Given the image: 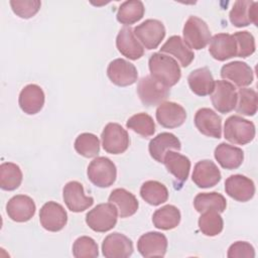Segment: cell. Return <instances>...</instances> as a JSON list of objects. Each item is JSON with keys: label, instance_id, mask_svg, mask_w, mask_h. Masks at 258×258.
I'll use <instances>...</instances> for the list:
<instances>
[{"label": "cell", "instance_id": "obj_1", "mask_svg": "<svg viewBox=\"0 0 258 258\" xmlns=\"http://www.w3.org/2000/svg\"><path fill=\"white\" fill-rule=\"evenodd\" d=\"M148 67L150 76L167 88L173 87L180 80V68L177 61L171 56L161 52H155L150 55Z\"/></svg>", "mask_w": 258, "mask_h": 258}, {"label": "cell", "instance_id": "obj_2", "mask_svg": "<svg viewBox=\"0 0 258 258\" xmlns=\"http://www.w3.org/2000/svg\"><path fill=\"white\" fill-rule=\"evenodd\" d=\"M255 125L253 122L238 115L230 116L224 125V136L233 144L245 145L255 137Z\"/></svg>", "mask_w": 258, "mask_h": 258}, {"label": "cell", "instance_id": "obj_3", "mask_svg": "<svg viewBox=\"0 0 258 258\" xmlns=\"http://www.w3.org/2000/svg\"><path fill=\"white\" fill-rule=\"evenodd\" d=\"M118 219V210L111 203L97 205L86 215V223L90 229L98 233L112 230Z\"/></svg>", "mask_w": 258, "mask_h": 258}, {"label": "cell", "instance_id": "obj_4", "mask_svg": "<svg viewBox=\"0 0 258 258\" xmlns=\"http://www.w3.org/2000/svg\"><path fill=\"white\" fill-rule=\"evenodd\" d=\"M88 178L98 187L111 186L117 177V169L114 162L105 156L94 158L87 169Z\"/></svg>", "mask_w": 258, "mask_h": 258}, {"label": "cell", "instance_id": "obj_5", "mask_svg": "<svg viewBox=\"0 0 258 258\" xmlns=\"http://www.w3.org/2000/svg\"><path fill=\"white\" fill-rule=\"evenodd\" d=\"M169 88L165 87L151 76L141 78L137 85V94L141 103L153 107L163 103L169 96Z\"/></svg>", "mask_w": 258, "mask_h": 258}, {"label": "cell", "instance_id": "obj_6", "mask_svg": "<svg viewBox=\"0 0 258 258\" xmlns=\"http://www.w3.org/2000/svg\"><path fill=\"white\" fill-rule=\"evenodd\" d=\"M183 41L191 49H202L208 45L211 40V31L208 24L198 16H189L184 23Z\"/></svg>", "mask_w": 258, "mask_h": 258}, {"label": "cell", "instance_id": "obj_7", "mask_svg": "<svg viewBox=\"0 0 258 258\" xmlns=\"http://www.w3.org/2000/svg\"><path fill=\"white\" fill-rule=\"evenodd\" d=\"M104 150L110 154H121L129 147L128 132L118 123H108L101 135Z\"/></svg>", "mask_w": 258, "mask_h": 258}, {"label": "cell", "instance_id": "obj_8", "mask_svg": "<svg viewBox=\"0 0 258 258\" xmlns=\"http://www.w3.org/2000/svg\"><path fill=\"white\" fill-rule=\"evenodd\" d=\"M133 32L136 38L147 49L156 48L165 36V27L157 19H146L141 24L134 27Z\"/></svg>", "mask_w": 258, "mask_h": 258}, {"label": "cell", "instance_id": "obj_9", "mask_svg": "<svg viewBox=\"0 0 258 258\" xmlns=\"http://www.w3.org/2000/svg\"><path fill=\"white\" fill-rule=\"evenodd\" d=\"M211 101L218 112L223 114L230 113L235 109L237 103V91L235 86L225 80L215 81Z\"/></svg>", "mask_w": 258, "mask_h": 258}, {"label": "cell", "instance_id": "obj_10", "mask_svg": "<svg viewBox=\"0 0 258 258\" xmlns=\"http://www.w3.org/2000/svg\"><path fill=\"white\" fill-rule=\"evenodd\" d=\"M39 222L46 231L58 232L67 225L68 214L61 205L50 201L41 207L39 211Z\"/></svg>", "mask_w": 258, "mask_h": 258}, {"label": "cell", "instance_id": "obj_11", "mask_svg": "<svg viewBox=\"0 0 258 258\" xmlns=\"http://www.w3.org/2000/svg\"><path fill=\"white\" fill-rule=\"evenodd\" d=\"M107 76L118 87L133 85L138 78L135 66L124 58H116L110 61L107 68Z\"/></svg>", "mask_w": 258, "mask_h": 258}, {"label": "cell", "instance_id": "obj_12", "mask_svg": "<svg viewBox=\"0 0 258 258\" xmlns=\"http://www.w3.org/2000/svg\"><path fill=\"white\" fill-rule=\"evenodd\" d=\"M62 199L67 208L74 213H81L94 204L92 197H87L81 182L72 180L66 183L62 189Z\"/></svg>", "mask_w": 258, "mask_h": 258}, {"label": "cell", "instance_id": "obj_13", "mask_svg": "<svg viewBox=\"0 0 258 258\" xmlns=\"http://www.w3.org/2000/svg\"><path fill=\"white\" fill-rule=\"evenodd\" d=\"M229 19L236 27L248 26L250 23L258 25V3L249 0H237L230 13Z\"/></svg>", "mask_w": 258, "mask_h": 258}, {"label": "cell", "instance_id": "obj_14", "mask_svg": "<svg viewBox=\"0 0 258 258\" xmlns=\"http://www.w3.org/2000/svg\"><path fill=\"white\" fill-rule=\"evenodd\" d=\"M102 253L106 258H127L133 253V243L124 234H109L102 243Z\"/></svg>", "mask_w": 258, "mask_h": 258}, {"label": "cell", "instance_id": "obj_15", "mask_svg": "<svg viewBox=\"0 0 258 258\" xmlns=\"http://www.w3.org/2000/svg\"><path fill=\"white\" fill-rule=\"evenodd\" d=\"M226 194L237 202H248L255 194V185L252 179L242 174L230 175L225 181Z\"/></svg>", "mask_w": 258, "mask_h": 258}, {"label": "cell", "instance_id": "obj_16", "mask_svg": "<svg viewBox=\"0 0 258 258\" xmlns=\"http://www.w3.org/2000/svg\"><path fill=\"white\" fill-rule=\"evenodd\" d=\"M35 204L33 200L25 195H16L12 197L6 205L8 217L17 223L29 221L35 214Z\"/></svg>", "mask_w": 258, "mask_h": 258}, {"label": "cell", "instance_id": "obj_17", "mask_svg": "<svg viewBox=\"0 0 258 258\" xmlns=\"http://www.w3.org/2000/svg\"><path fill=\"white\" fill-rule=\"evenodd\" d=\"M221 77L225 81H228L239 88H244L251 85L254 78L253 71L250 66L239 60L224 64L221 69Z\"/></svg>", "mask_w": 258, "mask_h": 258}, {"label": "cell", "instance_id": "obj_18", "mask_svg": "<svg viewBox=\"0 0 258 258\" xmlns=\"http://www.w3.org/2000/svg\"><path fill=\"white\" fill-rule=\"evenodd\" d=\"M167 238L159 232H148L137 242L138 252L145 258L163 257L167 250Z\"/></svg>", "mask_w": 258, "mask_h": 258}, {"label": "cell", "instance_id": "obj_19", "mask_svg": "<svg viewBox=\"0 0 258 258\" xmlns=\"http://www.w3.org/2000/svg\"><path fill=\"white\" fill-rule=\"evenodd\" d=\"M156 120L164 128H176L186 119L184 108L174 102H163L156 109Z\"/></svg>", "mask_w": 258, "mask_h": 258}, {"label": "cell", "instance_id": "obj_20", "mask_svg": "<svg viewBox=\"0 0 258 258\" xmlns=\"http://www.w3.org/2000/svg\"><path fill=\"white\" fill-rule=\"evenodd\" d=\"M197 129L204 135L221 138L222 136V119L210 108H201L197 111L194 119Z\"/></svg>", "mask_w": 258, "mask_h": 258}, {"label": "cell", "instance_id": "obj_21", "mask_svg": "<svg viewBox=\"0 0 258 258\" xmlns=\"http://www.w3.org/2000/svg\"><path fill=\"white\" fill-rule=\"evenodd\" d=\"M116 46L122 55L132 60H136L144 54V48L137 40L131 26H124L119 30Z\"/></svg>", "mask_w": 258, "mask_h": 258}, {"label": "cell", "instance_id": "obj_22", "mask_svg": "<svg viewBox=\"0 0 258 258\" xmlns=\"http://www.w3.org/2000/svg\"><path fill=\"white\" fill-rule=\"evenodd\" d=\"M191 179L199 187H212L221 180V171L215 162L204 159L196 163Z\"/></svg>", "mask_w": 258, "mask_h": 258}, {"label": "cell", "instance_id": "obj_23", "mask_svg": "<svg viewBox=\"0 0 258 258\" xmlns=\"http://www.w3.org/2000/svg\"><path fill=\"white\" fill-rule=\"evenodd\" d=\"M44 100L43 90L38 85L29 84L20 91L18 104L25 114L34 115L42 109Z\"/></svg>", "mask_w": 258, "mask_h": 258}, {"label": "cell", "instance_id": "obj_24", "mask_svg": "<svg viewBox=\"0 0 258 258\" xmlns=\"http://www.w3.org/2000/svg\"><path fill=\"white\" fill-rule=\"evenodd\" d=\"M209 51L215 59L220 61L236 56L237 44L233 34L218 33L211 37Z\"/></svg>", "mask_w": 258, "mask_h": 258}, {"label": "cell", "instance_id": "obj_25", "mask_svg": "<svg viewBox=\"0 0 258 258\" xmlns=\"http://www.w3.org/2000/svg\"><path fill=\"white\" fill-rule=\"evenodd\" d=\"M181 148V144L179 139L172 133L162 132L156 135L148 145V150L150 156L156 160L157 162L163 163L164 155L169 150H177L179 151Z\"/></svg>", "mask_w": 258, "mask_h": 258}, {"label": "cell", "instance_id": "obj_26", "mask_svg": "<svg viewBox=\"0 0 258 258\" xmlns=\"http://www.w3.org/2000/svg\"><path fill=\"white\" fill-rule=\"evenodd\" d=\"M108 201L117 208L120 218H128L133 216L139 207L136 197L125 188L113 189Z\"/></svg>", "mask_w": 258, "mask_h": 258}, {"label": "cell", "instance_id": "obj_27", "mask_svg": "<svg viewBox=\"0 0 258 258\" xmlns=\"http://www.w3.org/2000/svg\"><path fill=\"white\" fill-rule=\"evenodd\" d=\"M187 83L191 92L201 97L211 95L215 87L213 75L206 67L190 72L187 77Z\"/></svg>", "mask_w": 258, "mask_h": 258}, {"label": "cell", "instance_id": "obj_28", "mask_svg": "<svg viewBox=\"0 0 258 258\" xmlns=\"http://www.w3.org/2000/svg\"><path fill=\"white\" fill-rule=\"evenodd\" d=\"M160 52L173 55L179 61L180 66L183 68L188 67L195 58L194 51L178 35L170 36L166 40V42L161 46Z\"/></svg>", "mask_w": 258, "mask_h": 258}, {"label": "cell", "instance_id": "obj_29", "mask_svg": "<svg viewBox=\"0 0 258 258\" xmlns=\"http://www.w3.org/2000/svg\"><path fill=\"white\" fill-rule=\"evenodd\" d=\"M218 163L225 169H236L244 160V152L241 148L228 143H220L214 152Z\"/></svg>", "mask_w": 258, "mask_h": 258}, {"label": "cell", "instance_id": "obj_30", "mask_svg": "<svg viewBox=\"0 0 258 258\" xmlns=\"http://www.w3.org/2000/svg\"><path fill=\"white\" fill-rule=\"evenodd\" d=\"M163 163L167 171L174 175L179 182L187 179L190 170V161L186 156L169 150L164 155Z\"/></svg>", "mask_w": 258, "mask_h": 258}, {"label": "cell", "instance_id": "obj_31", "mask_svg": "<svg viewBox=\"0 0 258 258\" xmlns=\"http://www.w3.org/2000/svg\"><path fill=\"white\" fill-rule=\"evenodd\" d=\"M180 212L172 205H166L157 209L152 216V223L159 230H171L178 226L180 222Z\"/></svg>", "mask_w": 258, "mask_h": 258}, {"label": "cell", "instance_id": "obj_32", "mask_svg": "<svg viewBox=\"0 0 258 258\" xmlns=\"http://www.w3.org/2000/svg\"><path fill=\"white\" fill-rule=\"evenodd\" d=\"M144 5L140 0H128L123 3L118 8L116 18L118 22L130 26L131 24L139 21L144 15Z\"/></svg>", "mask_w": 258, "mask_h": 258}, {"label": "cell", "instance_id": "obj_33", "mask_svg": "<svg viewBox=\"0 0 258 258\" xmlns=\"http://www.w3.org/2000/svg\"><path fill=\"white\" fill-rule=\"evenodd\" d=\"M140 196L143 201L151 206H159L168 199L166 186L157 180H147L140 187Z\"/></svg>", "mask_w": 258, "mask_h": 258}, {"label": "cell", "instance_id": "obj_34", "mask_svg": "<svg viewBox=\"0 0 258 258\" xmlns=\"http://www.w3.org/2000/svg\"><path fill=\"white\" fill-rule=\"evenodd\" d=\"M194 207L199 213L214 210L221 214L226 210L227 201L223 195L216 191L201 192L196 196L194 200Z\"/></svg>", "mask_w": 258, "mask_h": 258}, {"label": "cell", "instance_id": "obj_35", "mask_svg": "<svg viewBox=\"0 0 258 258\" xmlns=\"http://www.w3.org/2000/svg\"><path fill=\"white\" fill-rule=\"evenodd\" d=\"M22 182V171L13 162H3L0 165V187L4 190H14Z\"/></svg>", "mask_w": 258, "mask_h": 258}, {"label": "cell", "instance_id": "obj_36", "mask_svg": "<svg viewBox=\"0 0 258 258\" xmlns=\"http://www.w3.org/2000/svg\"><path fill=\"white\" fill-rule=\"evenodd\" d=\"M201 214L199 218V228L204 235L214 237L223 231L224 222L219 212L208 210Z\"/></svg>", "mask_w": 258, "mask_h": 258}, {"label": "cell", "instance_id": "obj_37", "mask_svg": "<svg viewBox=\"0 0 258 258\" xmlns=\"http://www.w3.org/2000/svg\"><path fill=\"white\" fill-rule=\"evenodd\" d=\"M237 113L245 116H254L257 112V93L253 89L241 88L237 92Z\"/></svg>", "mask_w": 258, "mask_h": 258}, {"label": "cell", "instance_id": "obj_38", "mask_svg": "<svg viewBox=\"0 0 258 258\" xmlns=\"http://www.w3.org/2000/svg\"><path fill=\"white\" fill-rule=\"evenodd\" d=\"M74 147L80 155L92 158L96 157L100 152V141L93 133H82L76 138Z\"/></svg>", "mask_w": 258, "mask_h": 258}, {"label": "cell", "instance_id": "obj_39", "mask_svg": "<svg viewBox=\"0 0 258 258\" xmlns=\"http://www.w3.org/2000/svg\"><path fill=\"white\" fill-rule=\"evenodd\" d=\"M127 128L142 137H150L155 132V124L152 117L146 113H138L131 116L126 122Z\"/></svg>", "mask_w": 258, "mask_h": 258}, {"label": "cell", "instance_id": "obj_40", "mask_svg": "<svg viewBox=\"0 0 258 258\" xmlns=\"http://www.w3.org/2000/svg\"><path fill=\"white\" fill-rule=\"evenodd\" d=\"M73 255L76 258H95L99 255L98 244L88 236H81L73 244Z\"/></svg>", "mask_w": 258, "mask_h": 258}, {"label": "cell", "instance_id": "obj_41", "mask_svg": "<svg viewBox=\"0 0 258 258\" xmlns=\"http://www.w3.org/2000/svg\"><path fill=\"white\" fill-rule=\"evenodd\" d=\"M9 3L12 11L23 19L33 17L41 6V2L38 0H11Z\"/></svg>", "mask_w": 258, "mask_h": 258}, {"label": "cell", "instance_id": "obj_42", "mask_svg": "<svg viewBox=\"0 0 258 258\" xmlns=\"http://www.w3.org/2000/svg\"><path fill=\"white\" fill-rule=\"evenodd\" d=\"M237 44V56L247 57L255 51V38L249 31H238L233 34Z\"/></svg>", "mask_w": 258, "mask_h": 258}, {"label": "cell", "instance_id": "obj_43", "mask_svg": "<svg viewBox=\"0 0 258 258\" xmlns=\"http://www.w3.org/2000/svg\"><path fill=\"white\" fill-rule=\"evenodd\" d=\"M227 256L228 258H253L255 257V250L250 243L237 241L229 247Z\"/></svg>", "mask_w": 258, "mask_h": 258}]
</instances>
